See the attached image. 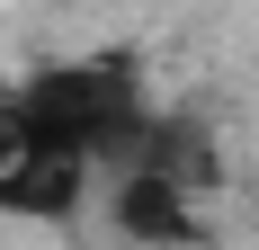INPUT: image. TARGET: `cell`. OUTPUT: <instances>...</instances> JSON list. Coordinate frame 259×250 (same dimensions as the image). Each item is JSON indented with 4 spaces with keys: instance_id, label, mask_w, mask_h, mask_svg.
I'll return each mask as SVG.
<instances>
[{
    "instance_id": "cell-4",
    "label": "cell",
    "mask_w": 259,
    "mask_h": 250,
    "mask_svg": "<svg viewBox=\"0 0 259 250\" xmlns=\"http://www.w3.org/2000/svg\"><path fill=\"white\" fill-rule=\"evenodd\" d=\"M125 170H161V179H179L188 197H206L214 188V134L197 116H152V134H143V152Z\"/></svg>"
},
{
    "instance_id": "cell-3",
    "label": "cell",
    "mask_w": 259,
    "mask_h": 250,
    "mask_svg": "<svg viewBox=\"0 0 259 250\" xmlns=\"http://www.w3.org/2000/svg\"><path fill=\"white\" fill-rule=\"evenodd\" d=\"M80 197H90V170L80 161H45V152L0 161V215L9 224H72Z\"/></svg>"
},
{
    "instance_id": "cell-2",
    "label": "cell",
    "mask_w": 259,
    "mask_h": 250,
    "mask_svg": "<svg viewBox=\"0 0 259 250\" xmlns=\"http://www.w3.org/2000/svg\"><path fill=\"white\" fill-rule=\"evenodd\" d=\"M107 224L125 232L134 250H197L206 241L197 197H188L179 179H161V170H116L107 179Z\"/></svg>"
},
{
    "instance_id": "cell-1",
    "label": "cell",
    "mask_w": 259,
    "mask_h": 250,
    "mask_svg": "<svg viewBox=\"0 0 259 250\" xmlns=\"http://www.w3.org/2000/svg\"><path fill=\"white\" fill-rule=\"evenodd\" d=\"M161 107L143 99V72L125 54H80V63H45L18 90H0V161H80V170H125Z\"/></svg>"
}]
</instances>
